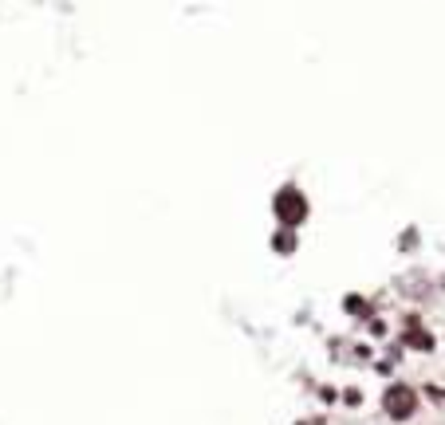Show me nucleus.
Listing matches in <instances>:
<instances>
[{
    "label": "nucleus",
    "mask_w": 445,
    "mask_h": 425,
    "mask_svg": "<svg viewBox=\"0 0 445 425\" xmlns=\"http://www.w3.org/2000/svg\"><path fill=\"white\" fill-rule=\"evenodd\" d=\"M272 213H276V220L284 229H296V224L307 220L312 201H307V193L300 185H284V189H276V197H272Z\"/></svg>",
    "instance_id": "1"
},
{
    "label": "nucleus",
    "mask_w": 445,
    "mask_h": 425,
    "mask_svg": "<svg viewBox=\"0 0 445 425\" xmlns=\"http://www.w3.org/2000/svg\"><path fill=\"white\" fill-rule=\"evenodd\" d=\"M382 409H386V417L406 422V417H414V409H418V394H414L406 382H394L390 390L382 394Z\"/></svg>",
    "instance_id": "2"
},
{
    "label": "nucleus",
    "mask_w": 445,
    "mask_h": 425,
    "mask_svg": "<svg viewBox=\"0 0 445 425\" xmlns=\"http://www.w3.org/2000/svg\"><path fill=\"white\" fill-rule=\"evenodd\" d=\"M402 343L414 346V350H433V335L418 327V319H406V335H402Z\"/></svg>",
    "instance_id": "3"
},
{
    "label": "nucleus",
    "mask_w": 445,
    "mask_h": 425,
    "mask_svg": "<svg viewBox=\"0 0 445 425\" xmlns=\"http://www.w3.org/2000/svg\"><path fill=\"white\" fill-rule=\"evenodd\" d=\"M272 252L292 256V252H296V229H284V224H280V229L272 233Z\"/></svg>",
    "instance_id": "4"
},
{
    "label": "nucleus",
    "mask_w": 445,
    "mask_h": 425,
    "mask_svg": "<svg viewBox=\"0 0 445 425\" xmlns=\"http://www.w3.org/2000/svg\"><path fill=\"white\" fill-rule=\"evenodd\" d=\"M343 311H351V315H366V299H363V296H343Z\"/></svg>",
    "instance_id": "5"
},
{
    "label": "nucleus",
    "mask_w": 445,
    "mask_h": 425,
    "mask_svg": "<svg viewBox=\"0 0 445 425\" xmlns=\"http://www.w3.org/2000/svg\"><path fill=\"white\" fill-rule=\"evenodd\" d=\"M343 402H347V406H359V402H363V394L351 386V390H343Z\"/></svg>",
    "instance_id": "6"
}]
</instances>
